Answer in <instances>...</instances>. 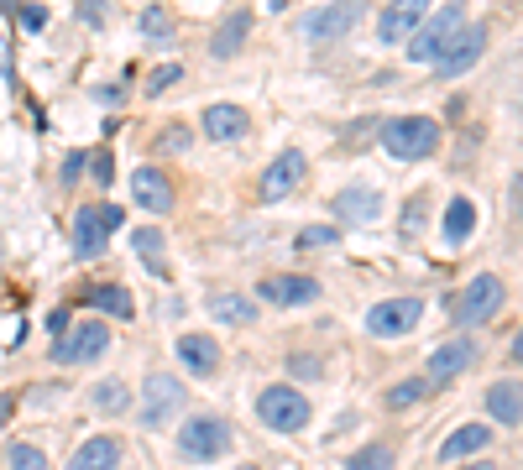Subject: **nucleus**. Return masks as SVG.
Listing matches in <instances>:
<instances>
[{
	"label": "nucleus",
	"instance_id": "obj_1",
	"mask_svg": "<svg viewBox=\"0 0 523 470\" xmlns=\"http://www.w3.org/2000/svg\"><path fill=\"white\" fill-rule=\"evenodd\" d=\"M461 32H466V6H461V0H445L435 16L419 21L414 42H408V58H414V63H435V58H445V47L456 42Z\"/></svg>",
	"mask_w": 523,
	"mask_h": 470
},
{
	"label": "nucleus",
	"instance_id": "obj_2",
	"mask_svg": "<svg viewBox=\"0 0 523 470\" xmlns=\"http://www.w3.org/2000/svg\"><path fill=\"white\" fill-rule=\"evenodd\" d=\"M382 147L398 162H424L440 147V126L429 115H398V121H382Z\"/></svg>",
	"mask_w": 523,
	"mask_h": 470
},
{
	"label": "nucleus",
	"instance_id": "obj_3",
	"mask_svg": "<svg viewBox=\"0 0 523 470\" xmlns=\"http://www.w3.org/2000/svg\"><path fill=\"white\" fill-rule=\"evenodd\" d=\"M121 204H84L74 215V256L79 262H95V256L105 251L110 230H121Z\"/></svg>",
	"mask_w": 523,
	"mask_h": 470
},
{
	"label": "nucleus",
	"instance_id": "obj_4",
	"mask_svg": "<svg viewBox=\"0 0 523 470\" xmlns=\"http://www.w3.org/2000/svg\"><path fill=\"white\" fill-rule=\"evenodd\" d=\"M503 298H508L503 277H492V272L471 277L466 288H461V298H456V324H461V329H482L497 309H503Z\"/></svg>",
	"mask_w": 523,
	"mask_h": 470
},
{
	"label": "nucleus",
	"instance_id": "obj_5",
	"mask_svg": "<svg viewBox=\"0 0 523 470\" xmlns=\"http://www.w3.org/2000/svg\"><path fill=\"white\" fill-rule=\"evenodd\" d=\"M105 350H110V329L100 319H89V324H68L53 340V361L58 366H89V361H100Z\"/></svg>",
	"mask_w": 523,
	"mask_h": 470
},
{
	"label": "nucleus",
	"instance_id": "obj_6",
	"mask_svg": "<svg viewBox=\"0 0 523 470\" xmlns=\"http://www.w3.org/2000/svg\"><path fill=\"white\" fill-rule=\"evenodd\" d=\"M173 413H184V382H178L173 371H152L147 376V392H142V418L147 429H168Z\"/></svg>",
	"mask_w": 523,
	"mask_h": 470
},
{
	"label": "nucleus",
	"instance_id": "obj_7",
	"mask_svg": "<svg viewBox=\"0 0 523 470\" xmlns=\"http://www.w3.org/2000/svg\"><path fill=\"white\" fill-rule=\"evenodd\" d=\"M231 423L225 418H189L184 423V434H178V450H184L189 460H220V455H231Z\"/></svg>",
	"mask_w": 523,
	"mask_h": 470
},
{
	"label": "nucleus",
	"instance_id": "obj_8",
	"mask_svg": "<svg viewBox=\"0 0 523 470\" xmlns=\"http://www.w3.org/2000/svg\"><path fill=\"white\" fill-rule=\"evenodd\" d=\"M361 16H367V6H361V0H330V6L309 11V16L299 21V32H304L309 42H335V37L356 32Z\"/></svg>",
	"mask_w": 523,
	"mask_h": 470
},
{
	"label": "nucleus",
	"instance_id": "obj_9",
	"mask_svg": "<svg viewBox=\"0 0 523 470\" xmlns=\"http://www.w3.org/2000/svg\"><path fill=\"white\" fill-rule=\"evenodd\" d=\"M257 413H262L267 429H278V434H299L309 423V403H304V392H293V387H267L257 397Z\"/></svg>",
	"mask_w": 523,
	"mask_h": 470
},
{
	"label": "nucleus",
	"instance_id": "obj_10",
	"mask_svg": "<svg viewBox=\"0 0 523 470\" xmlns=\"http://www.w3.org/2000/svg\"><path fill=\"white\" fill-rule=\"evenodd\" d=\"M419 319H424L419 298H388V303H377V309L367 314V329L377 340H398V335H414Z\"/></svg>",
	"mask_w": 523,
	"mask_h": 470
},
{
	"label": "nucleus",
	"instance_id": "obj_11",
	"mask_svg": "<svg viewBox=\"0 0 523 470\" xmlns=\"http://www.w3.org/2000/svg\"><path fill=\"white\" fill-rule=\"evenodd\" d=\"M257 293H262V303H272V309H304V303L320 298V282L299 277V272H272Z\"/></svg>",
	"mask_w": 523,
	"mask_h": 470
},
{
	"label": "nucleus",
	"instance_id": "obj_12",
	"mask_svg": "<svg viewBox=\"0 0 523 470\" xmlns=\"http://www.w3.org/2000/svg\"><path fill=\"white\" fill-rule=\"evenodd\" d=\"M131 194H136V204H142L147 215H168L173 209V183H168L163 168H152V162L131 173Z\"/></svg>",
	"mask_w": 523,
	"mask_h": 470
},
{
	"label": "nucleus",
	"instance_id": "obj_13",
	"mask_svg": "<svg viewBox=\"0 0 523 470\" xmlns=\"http://www.w3.org/2000/svg\"><path fill=\"white\" fill-rule=\"evenodd\" d=\"M424 16H429V0H393V6L382 11V21H377V37H382V42L414 37Z\"/></svg>",
	"mask_w": 523,
	"mask_h": 470
},
{
	"label": "nucleus",
	"instance_id": "obj_14",
	"mask_svg": "<svg viewBox=\"0 0 523 470\" xmlns=\"http://www.w3.org/2000/svg\"><path fill=\"white\" fill-rule=\"evenodd\" d=\"M476 366V345L471 340H445L440 350H435V356H429V382H456V376L461 371H471Z\"/></svg>",
	"mask_w": 523,
	"mask_h": 470
},
{
	"label": "nucleus",
	"instance_id": "obj_15",
	"mask_svg": "<svg viewBox=\"0 0 523 470\" xmlns=\"http://www.w3.org/2000/svg\"><path fill=\"white\" fill-rule=\"evenodd\" d=\"M482 47H487V32L482 27H466L456 42L445 47V58H435V68H440V79H456V74H466V68L482 58Z\"/></svg>",
	"mask_w": 523,
	"mask_h": 470
},
{
	"label": "nucleus",
	"instance_id": "obj_16",
	"mask_svg": "<svg viewBox=\"0 0 523 470\" xmlns=\"http://www.w3.org/2000/svg\"><path fill=\"white\" fill-rule=\"evenodd\" d=\"M304 173H309L304 152H283V157L262 173V194H267V199H283V194H293V188L304 183Z\"/></svg>",
	"mask_w": 523,
	"mask_h": 470
},
{
	"label": "nucleus",
	"instance_id": "obj_17",
	"mask_svg": "<svg viewBox=\"0 0 523 470\" xmlns=\"http://www.w3.org/2000/svg\"><path fill=\"white\" fill-rule=\"evenodd\" d=\"M487 450H492V429H487V423H466V429H456V434H450V439L440 444V460L456 465V460L487 455Z\"/></svg>",
	"mask_w": 523,
	"mask_h": 470
},
{
	"label": "nucleus",
	"instance_id": "obj_18",
	"mask_svg": "<svg viewBox=\"0 0 523 470\" xmlns=\"http://www.w3.org/2000/svg\"><path fill=\"white\" fill-rule=\"evenodd\" d=\"M335 215L351 220V225H372L382 215V199L372 194V188H340V194H335Z\"/></svg>",
	"mask_w": 523,
	"mask_h": 470
},
{
	"label": "nucleus",
	"instance_id": "obj_19",
	"mask_svg": "<svg viewBox=\"0 0 523 470\" xmlns=\"http://www.w3.org/2000/svg\"><path fill=\"white\" fill-rule=\"evenodd\" d=\"M178 361H184L194 376H215L220 371V345L210 335H184L178 340Z\"/></svg>",
	"mask_w": 523,
	"mask_h": 470
},
{
	"label": "nucleus",
	"instance_id": "obj_20",
	"mask_svg": "<svg viewBox=\"0 0 523 470\" xmlns=\"http://www.w3.org/2000/svg\"><path fill=\"white\" fill-rule=\"evenodd\" d=\"M121 465V439H84L79 455L68 460V470H116Z\"/></svg>",
	"mask_w": 523,
	"mask_h": 470
},
{
	"label": "nucleus",
	"instance_id": "obj_21",
	"mask_svg": "<svg viewBox=\"0 0 523 470\" xmlns=\"http://www.w3.org/2000/svg\"><path fill=\"white\" fill-rule=\"evenodd\" d=\"M487 413L503 423V429H518V423H523V387L518 382H497L487 392Z\"/></svg>",
	"mask_w": 523,
	"mask_h": 470
},
{
	"label": "nucleus",
	"instance_id": "obj_22",
	"mask_svg": "<svg viewBox=\"0 0 523 470\" xmlns=\"http://www.w3.org/2000/svg\"><path fill=\"white\" fill-rule=\"evenodd\" d=\"M204 136H210V141L246 136V110L241 105H210V110H204Z\"/></svg>",
	"mask_w": 523,
	"mask_h": 470
},
{
	"label": "nucleus",
	"instance_id": "obj_23",
	"mask_svg": "<svg viewBox=\"0 0 523 470\" xmlns=\"http://www.w3.org/2000/svg\"><path fill=\"white\" fill-rule=\"evenodd\" d=\"M246 32H252V11H236L231 21H220V32L210 42V53L215 58H236L241 47H246Z\"/></svg>",
	"mask_w": 523,
	"mask_h": 470
},
{
	"label": "nucleus",
	"instance_id": "obj_24",
	"mask_svg": "<svg viewBox=\"0 0 523 470\" xmlns=\"http://www.w3.org/2000/svg\"><path fill=\"white\" fill-rule=\"evenodd\" d=\"M210 314L220 324H252L257 319V303L241 298V293H210Z\"/></svg>",
	"mask_w": 523,
	"mask_h": 470
},
{
	"label": "nucleus",
	"instance_id": "obj_25",
	"mask_svg": "<svg viewBox=\"0 0 523 470\" xmlns=\"http://www.w3.org/2000/svg\"><path fill=\"white\" fill-rule=\"evenodd\" d=\"M471 230H476V209H471V199H450V204H445V241L461 246Z\"/></svg>",
	"mask_w": 523,
	"mask_h": 470
},
{
	"label": "nucleus",
	"instance_id": "obj_26",
	"mask_svg": "<svg viewBox=\"0 0 523 470\" xmlns=\"http://www.w3.org/2000/svg\"><path fill=\"white\" fill-rule=\"evenodd\" d=\"M131 246H136V256H142L152 272H168V262H163V246H168V241H163V230H147V225H142V230L131 235Z\"/></svg>",
	"mask_w": 523,
	"mask_h": 470
},
{
	"label": "nucleus",
	"instance_id": "obj_27",
	"mask_svg": "<svg viewBox=\"0 0 523 470\" xmlns=\"http://www.w3.org/2000/svg\"><path fill=\"white\" fill-rule=\"evenodd\" d=\"M84 303H95V309L116 314V319H131V298H126V288H116V282H105V288H89Z\"/></svg>",
	"mask_w": 523,
	"mask_h": 470
},
{
	"label": "nucleus",
	"instance_id": "obj_28",
	"mask_svg": "<svg viewBox=\"0 0 523 470\" xmlns=\"http://www.w3.org/2000/svg\"><path fill=\"white\" fill-rule=\"evenodd\" d=\"M142 37L157 42V47H168V42H173V16H168L163 6H147V11H142Z\"/></svg>",
	"mask_w": 523,
	"mask_h": 470
},
{
	"label": "nucleus",
	"instance_id": "obj_29",
	"mask_svg": "<svg viewBox=\"0 0 523 470\" xmlns=\"http://www.w3.org/2000/svg\"><path fill=\"white\" fill-rule=\"evenodd\" d=\"M6 465H11V470H48V455H42L37 444H11V450H6Z\"/></svg>",
	"mask_w": 523,
	"mask_h": 470
},
{
	"label": "nucleus",
	"instance_id": "obj_30",
	"mask_svg": "<svg viewBox=\"0 0 523 470\" xmlns=\"http://www.w3.org/2000/svg\"><path fill=\"white\" fill-rule=\"evenodd\" d=\"M346 470H393V450H388V444H367L361 455H351Z\"/></svg>",
	"mask_w": 523,
	"mask_h": 470
},
{
	"label": "nucleus",
	"instance_id": "obj_31",
	"mask_svg": "<svg viewBox=\"0 0 523 470\" xmlns=\"http://www.w3.org/2000/svg\"><path fill=\"white\" fill-rule=\"evenodd\" d=\"M335 241H340L335 225H309V230H299V251H325V246H335Z\"/></svg>",
	"mask_w": 523,
	"mask_h": 470
},
{
	"label": "nucleus",
	"instance_id": "obj_32",
	"mask_svg": "<svg viewBox=\"0 0 523 470\" xmlns=\"http://www.w3.org/2000/svg\"><path fill=\"white\" fill-rule=\"evenodd\" d=\"M95 403H100L105 413H126V403H131V392H126L121 382H105V387H95Z\"/></svg>",
	"mask_w": 523,
	"mask_h": 470
},
{
	"label": "nucleus",
	"instance_id": "obj_33",
	"mask_svg": "<svg viewBox=\"0 0 523 470\" xmlns=\"http://www.w3.org/2000/svg\"><path fill=\"white\" fill-rule=\"evenodd\" d=\"M424 392H429V382H398V387L388 392V408H414Z\"/></svg>",
	"mask_w": 523,
	"mask_h": 470
},
{
	"label": "nucleus",
	"instance_id": "obj_34",
	"mask_svg": "<svg viewBox=\"0 0 523 470\" xmlns=\"http://www.w3.org/2000/svg\"><path fill=\"white\" fill-rule=\"evenodd\" d=\"M178 79H184V68H178V63H163L157 74H147V94H168Z\"/></svg>",
	"mask_w": 523,
	"mask_h": 470
},
{
	"label": "nucleus",
	"instance_id": "obj_35",
	"mask_svg": "<svg viewBox=\"0 0 523 470\" xmlns=\"http://www.w3.org/2000/svg\"><path fill=\"white\" fill-rule=\"evenodd\" d=\"M79 11H84V21L105 27V21H110V0H79Z\"/></svg>",
	"mask_w": 523,
	"mask_h": 470
},
{
	"label": "nucleus",
	"instance_id": "obj_36",
	"mask_svg": "<svg viewBox=\"0 0 523 470\" xmlns=\"http://www.w3.org/2000/svg\"><path fill=\"white\" fill-rule=\"evenodd\" d=\"M89 162H95V178L110 188V178H116V157H110V152H100V157H89Z\"/></svg>",
	"mask_w": 523,
	"mask_h": 470
},
{
	"label": "nucleus",
	"instance_id": "obj_37",
	"mask_svg": "<svg viewBox=\"0 0 523 470\" xmlns=\"http://www.w3.org/2000/svg\"><path fill=\"white\" fill-rule=\"evenodd\" d=\"M21 27H27V32H42V27H48V11H42V6H27V11H21Z\"/></svg>",
	"mask_w": 523,
	"mask_h": 470
},
{
	"label": "nucleus",
	"instance_id": "obj_38",
	"mask_svg": "<svg viewBox=\"0 0 523 470\" xmlns=\"http://www.w3.org/2000/svg\"><path fill=\"white\" fill-rule=\"evenodd\" d=\"M84 162H89L84 152H68V162H63V183H74V178H79V168H84Z\"/></svg>",
	"mask_w": 523,
	"mask_h": 470
},
{
	"label": "nucleus",
	"instance_id": "obj_39",
	"mask_svg": "<svg viewBox=\"0 0 523 470\" xmlns=\"http://www.w3.org/2000/svg\"><path fill=\"white\" fill-rule=\"evenodd\" d=\"M157 147H163V152H178V147H189V136H184V131H168L163 141H157Z\"/></svg>",
	"mask_w": 523,
	"mask_h": 470
},
{
	"label": "nucleus",
	"instance_id": "obj_40",
	"mask_svg": "<svg viewBox=\"0 0 523 470\" xmlns=\"http://www.w3.org/2000/svg\"><path fill=\"white\" fill-rule=\"evenodd\" d=\"M0 79H11V47H6V32H0Z\"/></svg>",
	"mask_w": 523,
	"mask_h": 470
},
{
	"label": "nucleus",
	"instance_id": "obj_41",
	"mask_svg": "<svg viewBox=\"0 0 523 470\" xmlns=\"http://www.w3.org/2000/svg\"><path fill=\"white\" fill-rule=\"evenodd\" d=\"M293 371H299V376H320V366L304 361V356H293Z\"/></svg>",
	"mask_w": 523,
	"mask_h": 470
},
{
	"label": "nucleus",
	"instance_id": "obj_42",
	"mask_svg": "<svg viewBox=\"0 0 523 470\" xmlns=\"http://www.w3.org/2000/svg\"><path fill=\"white\" fill-rule=\"evenodd\" d=\"M513 361L523 366V329H518V335H513Z\"/></svg>",
	"mask_w": 523,
	"mask_h": 470
},
{
	"label": "nucleus",
	"instance_id": "obj_43",
	"mask_svg": "<svg viewBox=\"0 0 523 470\" xmlns=\"http://www.w3.org/2000/svg\"><path fill=\"white\" fill-rule=\"evenodd\" d=\"M518 220H523V194H518Z\"/></svg>",
	"mask_w": 523,
	"mask_h": 470
},
{
	"label": "nucleus",
	"instance_id": "obj_44",
	"mask_svg": "<svg viewBox=\"0 0 523 470\" xmlns=\"http://www.w3.org/2000/svg\"><path fill=\"white\" fill-rule=\"evenodd\" d=\"M236 470H257V465H236Z\"/></svg>",
	"mask_w": 523,
	"mask_h": 470
}]
</instances>
